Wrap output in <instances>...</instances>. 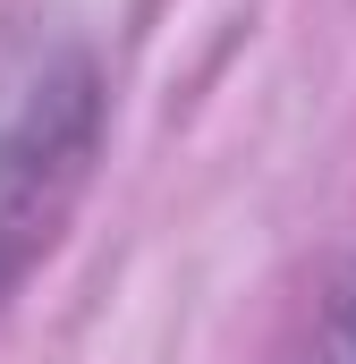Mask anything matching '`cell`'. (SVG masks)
Wrapping results in <instances>:
<instances>
[{"instance_id":"6da1fadb","label":"cell","mask_w":356,"mask_h":364,"mask_svg":"<svg viewBox=\"0 0 356 364\" xmlns=\"http://www.w3.org/2000/svg\"><path fill=\"white\" fill-rule=\"evenodd\" d=\"M93 153H102V77L85 51H60L0 119V305L60 246L93 178Z\"/></svg>"},{"instance_id":"7a4b0ae2","label":"cell","mask_w":356,"mask_h":364,"mask_svg":"<svg viewBox=\"0 0 356 364\" xmlns=\"http://www.w3.org/2000/svg\"><path fill=\"white\" fill-rule=\"evenodd\" d=\"M305 364H356V263L331 272L323 288V314H314V356Z\"/></svg>"}]
</instances>
